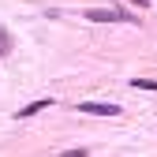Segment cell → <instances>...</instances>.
I'll return each mask as SVG.
<instances>
[{"label": "cell", "instance_id": "3", "mask_svg": "<svg viewBox=\"0 0 157 157\" xmlns=\"http://www.w3.org/2000/svg\"><path fill=\"white\" fill-rule=\"evenodd\" d=\"M41 109H52V101H34L26 109H19V116H34V112H41Z\"/></svg>", "mask_w": 157, "mask_h": 157}, {"label": "cell", "instance_id": "1", "mask_svg": "<svg viewBox=\"0 0 157 157\" xmlns=\"http://www.w3.org/2000/svg\"><path fill=\"white\" fill-rule=\"evenodd\" d=\"M86 19H94V23H135V19H127L124 11H112V8H90Z\"/></svg>", "mask_w": 157, "mask_h": 157}, {"label": "cell", "instance_id": "4", "mask_svg": "<svg viewBox=\"0 0 157 157\" xmlns=\"http://www.w3.org/2000/svg\"><path fill=\"white\" fill-rule=\"evenodd\" d=\"M131 86H135V90H153V94H157V78H131Z\"/></svg>", "mask_w": 157, "mask_h": 157}, {"label": "cell", "instance_id": "6", "mask_svg": "<svg viewBox=\"0 0 157 157\" xmlns=\"http://www.w3.org/2000/svg\"><path fill=\"white\" fill-rule=\"evenodd\" d=\"M131 4H139V8H146V0H131Z\"/></svg>", "mask_w": 157, "mask_h": 157}, {"label": "cell", "instance_id": "2", "mask_svg": "<svg viewBox=\"0 0 157 157\" xmlns=\"http://www.w3.org/2000/svg\"><path fill=\"white\" fill-rule=\"evenodd\" d=\"M78 112H86V116H120V105H101V101H82V105H78Z\"/></svg>", "mask_w": 157, "mask_h": 157}, {"label": "cell", "instance_id": "5", "mask_svg": "<svg viewBox=\"0 0 157 157\" xmlns=\"http://www.w3.org/2000/svg\"><path fill=\"white\" fill-rule=\"evenodd\" d=\"M60 157H86V150H82V146H78V150H64Z\"/></svg>", "mask_w": 157, "mask_h": 157}]
</instances>
